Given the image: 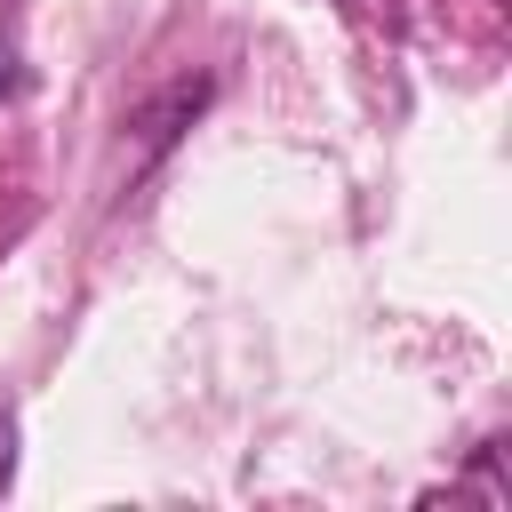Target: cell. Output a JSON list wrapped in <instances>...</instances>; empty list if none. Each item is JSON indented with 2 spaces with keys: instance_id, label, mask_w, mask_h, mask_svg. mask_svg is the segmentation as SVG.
<instances>
[{
  "instance_id": "6da1fadb",
  "label": "cell",
  "mask_w": 512,
  "mask_h": 512,
  "mask_svg": "<svg viewBox=\"0 0 512 512\" xmlns=\"http://www.w3.org/2000/svg\"><path fill=\"white\" fill-rule=\"evenodd\" d=\"M16 96V56H8V40H0V104Z\"/></svg>"
},
{
  "instance_id": "7a4b0ae2",
  "label": "cell",
  "mask_w": 512,
  "mask_h": 512,
  "mask_svg": "<svg viewBox=\"0 0 512 512\" xmlns=\"http://www.w3.org/2000/svg\"><path fill=\"white\" fill-rule=\"evenodd\" d=\"M0 480H8V424H0Z\"/></svg>"
}]
</instances>
